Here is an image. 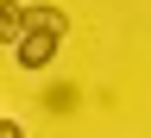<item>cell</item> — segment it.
Returning a JSON list of instances; mask_svg holds the SVG:
<instances>
[{"instance_id": "1", "label": "cell", "mask_w": 151, "mask_h": 138, "mask_svg": "<svg viewBox=\"0 0 151 138\" xmlns=\"http://www.w3.org/2000/svg\"><path fill=\"white\" fill-rule=\"evenodd\" d=\"M57 44H63V31H50V25H25L19 31V44H13V56H19V69H50V56H57Z\"/></svg>"}, {"instance_id": "2", "label": "cell", "mask_w": 151, "mask_h": 138, "mask_svg": "<svg viewBox=\"0 0 151 138\" xmlns=\"http://www.w3.org/2000/svg\"><path fill=\"white\" fill-rule=\"evenodd\" d=\"M19 31H25V6L19 0H0V44H19Z\"/></svg>"}, {"instance_id": "3", "label": "cell", "mask_w": 151, "mask_h": 138, "mask_svg": "<svg viewBox=\"0 0 151 138\" xmlns=\"http://www.w3.org/2000/svg\"><path fill=\"white\" fill-rule=\"evenodd\" d=\"M19 132H25V126H13L6 113H0V138H19Z\"/></svg>"}]
</instances>
